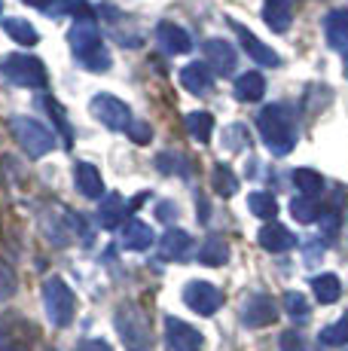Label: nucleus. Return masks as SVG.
I'll list each match as a JSON object with an SVG mask.
<instances>
[{
    "label": "nucleus",
    "instance_id": "1",
    "mask_svg": "<svg viewBox=\"0 0 348 351\" xmlns=\"http://www.w3.org/2000/svg\"><path fill=\"white\" fill-rule=\"evenodd\" d=\"M68 43H71L73 58H77L86 71L104 73L107 67H110V52H107L101 31H98V25L92 16H79L77 22H73V28L68 34Z\"/></svg>",
    "mask_w": 348,
    "mask_h": 351
},
{
    "label": "nucleus",
    "instance_id": "2",
    "mask_svg": "<svg viewBox=\"0 0 348 351\" xmlns=\"http://www.w3.org/2000/svg\"><path fill=\"white\" fill-rule=\"evenodd\" d=\"M257 128H260L263 144L275 156H287L293 150V144H297V125H293V117L284 104L263 107V113L257 117Z\"/></svg>",
    "mask_w": 348,
    "mask_h": 351
},
{
    "label": "nucleus",
    "instance_id": "3",
    "mask_svg": "<svg viewBox=\"0 0 348 351\" xmlns=\"http://www.w3.org/2000/svg\"><path fill=\"white\" fill-rule=\"evenodd\" d=\"M116 330L129 351H150V346H153L150 321H147V315L140 312L135 302H123V306L116 308Z\"/></svg>",
    "mask_w": 348,
    "mask_h": 351
},
{
    "label": "nucleus",
    "instance_id": "4",
    "mask_svg": "<svg viewBox=\"0 0 348 351\" xmlns=\"http://www.w3.org/2000/svg\"><path fill=\"white\" fill-rule=\"evenodd\" d=\"M10 132L16 134L18 147H22L31 159H40V156H46V153L55 150V134H52L43 123H37V119H31V117L10 119Z\"/></svg>",
    "mask_w": 348,
    "mask_h": 351
},
{
    "label": "nucleus",
    "instance_id": "5",
    "mask_svg": "<svg viewBox=\"0 0 348 351\" xmlns=\"http://www.w3.org/2000/svg\"><path fill=\"white\" fill-rule=\"evenodd\" d=\"M43 306H46V315L55 327H68L77 315V296L73 290L64 285L62 278H46L43 285Z\"/></svg>",
    "mask_w": 348,
    "mask_h": 351
},
{
    "label": "nucleus",
    "instance_id": "6",
    "mask_svg": "<svg viewBox=\"0 0 348 351\" xmlns=\"http://www.w3.org/2000/svg\"><path fill=\"white\" fill-rule=\"evenodd\" d=\"M3 73L16 86H25V89H43L46 86V67L34 56H6Z\"/></svg>",
    "mask_w": 348,
    "mask_h": 351
},
{
    "label": "nucleus",
    "instance_id": "7",
    "mask_svg": "<svg viewBox=\"0 0 348 351\" xmlns=\"http://www.w3.org/2000/svg\"><path fill=\"white\" fill-rule=\"evenodd\" d=\"M89 110H92V117H95L101 125L110 128V132H129V125L135 123L129 104L113 98V95H95L89 104Z\"/></svg>",
    "mask_w": 348,
    "mask_h": 351
},
{
    "label": "nucleus",
    "instance_id": "8",
    "mask_svg": "<svg viewBox=\"0 0 348 351\" xmlns=\"http://www.w3.org/2000/svg\"><path fill=\"white\" fill-rule=\"evenodd\" d=\"M184 302L192 308L196 315H214L220 306H223V293H220V287L208 285V281H190V285L184 287Z\"/></svg>",
    "mask_w": 348,
    "mask_h": 351
},
{
    "label": "nucleus",
    "instance_id": "9",
    "mask_svg": "<svg viewBox=\"0 0 348 351\" xmlns=\"http://www.w3.org/2000/svg\"><path fill=\"white\" fill-rule=\"evenodd\" d=\"M165 339H169L171 351H202L205 348V336L196 327H190L180 318H165Z\"/></svg>",
    "mask_w": 348,
    "mask_h": 351
},
{
    "label": "nucleus",
    "instance_id": "10",
    "mask_svg": "<svg viewBox=\"0 0 348 351\" xmlns=\"http://www.w3.org/2000/svg\"><path fill=\"white\" fill-rule=\"evenodd\" d=\"M242 321L247 324V327H269V324L278 321V306L272 302V296L257 293V296L247 300V306L242 312Z\"/></svg>",
    "mask_w": 348,
    "mask_h": 351
},
{
    "label": "nucleus",
    "instance_id": "11",
    "mask_svg": "<svg viewBox=\"0 0 348 351\" xmlns=\"http://www.w3.org/2000/svg\"><path fill=\"white\" fill-rule=\"evenodd\" d=\"M232 31L238 34V40H242V46H245V52L253 58L257 64H263V67H278L281 64V58H278V52L275 49H269V46L263 43V40H257L251 31L245 28V25H238V22H232Z\"/></svg>",
    "mask_w": 348,
    "mask_h": 351
},
{
    "label": "nucleus",
    "instance_id": "12",
    "mask_svg": "<svg viewBox=\"0 0 348 351\" xmlns=\"http://www.w3.org/2000/svg\"><path fill=\"white\" fill-rule=\"evenodd\" d=\"M205 58H208V64L220 73V77H229V73L236 71V62H238L232 43H226V40H220V37H211L208 43H205Z\"/></svg>",
    "mask_w": 348,
    "mask_h": 351
},
{
    "label": "nucleus",
    "instance_id": "13",
    "mask_svg": "<svg viewBox=\"0 0 348 351\" xmlns=\"http://www.w3.org/2000/svg\"><path fill=\"white\" fill-rule=\"evenodd\" d=\"M156 40L165 52H171V56H184V52L192 49V37L174 22H159L156 25Z\"/></svg>",
    "mask_w": 348,
    "mask_h": 351
},
{
    "label": "nucleus",
    "instance_id": "14",
    "mask_svg": "<svg viewBox=\"0 0 348 351\" xmlns=\"http://www.w3.org/2000/svg\"><path fill=\"white\" fill-rule=\"evenodd\" d=\"M324 31H327L330 49H336L348 62V10H333L330 16L324 19Z\"/></svg>",
    "mask_w": 348,
    "mask_h": 351
},
{
    "label": "nucleus",
    "instance_id": "15",
    "mask_svg": "<svg viewBox=\"0 0 348 351\" xmlns=\"http://www.w3.org/2000/svg\"><path fill=\"white\" fill-rule=\"evenodd\" d=\"M180 86L192 95H208L211 86H214V77H211V67L205 62H190L180 71Z\"/></svg>",
    "mask_w": 348,
    "mask_h": 351
},
{
    "label": "nucleus",
    "instance_id": "16",
    "mask_svg": "<svg viewBox=\"0 0 348 351\" xmlns=\"http://www.w3.org/2000/svg\"><path fill=\"white\" fill-rule=\"evenodd\" d=\"M257 241H260V247H263V251L281 254V251H290V247L297 245V235H293L287 226H281V223H266L263 229H260Z\"/></svg>",
    "mask_w": 348,
    "mask_h": 351
},
{
    "label": "nucleus",
    "instance_id": "17",
    "mask_svg": "<svg viewBox=\"0 0 348 351\" xmlns=\"http://www.w3.org/2000/svg\"><path fill=\"white\" fill-rule=\"evenodd\" d=\"M192 251V239L184 229H169V232L159 239V256L162 260H186Z\"/></svg>",
    "mask_w": 348,
    "mask_h": 351
},
{
    "label": "nucleus",
    "instance_id": "18",
    "mask_svg": "<svg viewBox=\"0 0 348 351\" xmlns=\"http://www.w3.org/2000/svg\"><path fill=\"white\" fill-rule=\"evenodd\" d=\"M73 184H77V190L83 193L86 199H101L104 195L101 171H98L95 165H89V162H79V165L73 168Z\"/></svg>",
    "mask_w": 348,
    "mask_h": 351
},
{
    "label": "nucleus",
    "instance_id": "19",
    "mask_svg": "<svg viewBox=\"0 0 348 351\" xmlns=\"http://www.w3.org/2000/svg\"><path fill=\"white\" fill-rule=\"evenodd\" d=\"M129 214V205L119 193H107V199H101V208H98V220H101L104 229H116Z\"/></svg>",
    "mask_w": 348,
    "mask_h": 351
},
{
    "label": "nucleus",
    "instance_id": "20",
    "mask_svg": "<svg viewBox=\"0 0 348 351\" xmlns=\"http://www.w3.org/2000/svg\"><path fill=\"white\" fill-rule=\"evenodd\" d=\"M263 92H266L263 73L247 71V73H242V77L236 80V98H238V101H247V104H253V101L263 98Z\"/></svg>",
    "mask_w": 348,
    "mask_h": 351
},
{
    "label": "nucleus",
    "instance_id": "21",
    "mask_svg": "<svg viewBox=\"0 0 348 351\" xmlns=\"http://www.w3.org/2000/svg\"><path fill=\"white\" fill-rule=\"evenodd\" d=\"M153 229L147 223H140V220H129L123 229V245L129 247V251H147V247L153 245Z\"/></svg>",
    "mask_w": 348,
    "mask_h": 351
},
{
    "label": "nucleus",
    "instance_id": "22",
    "mask_svg": "<svg viewBox=\"0 0 348 351\" xmlns=\"http://www.w3.org/2000/svg\"><path fill=\"white\" fill-rule=\"evenodd\" d=\"M199 263L202 266H226L229 263V245H226V239H220V235L205 239L202 251H199Z\"/></svg>",
    "mask_w": 348,
    "mask_h": 351
},
{
    "label": "nucleus",
    "instance_id": "23",
    "mask_svg": "<svg viewBox=\"0 0 348 351\" xmlns=\"http://www.w3.org/2000/svg\"><path fill=\"white\" fill-rule=\"evenodd\" d=\"M263 19L275 34L290 28V0H266L263 6Z\"/></svg>",
    "mask_w": 348,
    "mask_h": 351
},
{
    "label": "nucleus",
    "instance_id": "24",
    "mask_svg": "<svg viewBox=\"0 0 348 351\" xmlns=\"http://www.w3.org/2000/svg\"><path fill=\"white\" fill-rule=\"evenodd\" d=\"M3 31L10 34L16 43H22V46H34L40 43V34L37 28L31 22H25V19H18V16H10V19H3Z\"/></svg>",
    "mask_w": 348,
    "mask_h": 351
},
{
    "label": "nucleus",
    "instance_id": "25",
    "mask_svg": "<svg viewBox=\"0 0 348 351\" xmlns=\"http://www.w3.org/2000/svg\"><path fill=\"white\" fill-rule=\"evenodd\" d=\"M312 293L318 302L330 306V302H336L343 296V285H339L336 275H318V278H312Z\"/></svg>",
    "mask_w": 348,
    "mask_h": 351
},
{
    "label": "nucleus",
    "instance_id": "26",
    "mask_svg": "<svg viewBox=\"0 0 348 351\" xmlns=\"http://www.w3.org/2000/svg\"><path fill=\"white\" fill-rule=\"evenodd\" d=\"M186 128H190V134L199 141V144H208L211 132H214V117L211 113H205V110L186 113Z\"/></svg>",
    "mask_w": 348,
    "mask_h": 351
},
{
    "label": "nucleus",
    "instance_id": "27",
    "mask_svg": "<svg viewBox=\"0 0 348 351\" xmlns=\"http://www.w3.org/2000/svg\"><path fill=\"white\" fill-rule=\"evenodd\" d=\"M293 186L303 190V195H309V199H318L321 190H324V180H321V174L312 171V168H297V171H293Z\"/></svg>",
    "mask_w": 348,
    "mask_h": 351
},
{
    "label": "nucleus",
    "instance_id": "28",
    "mask_svg": "<svg viewBox=\"0 0 348 351\" xmlns=\"http://www.w3.org/2000/svg\"><path fill=\"white\" fill-rule=\"evenodd\" d=\"M290 214L299 220V223H318L321 220V205H318V199H309V195H299V199H293L290 202Z\"/></svg>",
    "mask_w": 348,
    "mask_h": 351
},
{
    "label": "nucleus",
    "instance_id": "29",
    "mask_svg": "<svg viewBox=\"0 0 348 351\" xmlns=\"http://www.w3.org/2000/svg\"><path fill=\"white\" fill-rule=\"evenodd\" d=\"M247 208H251V214L260 220H272L278 214V202L272 199L269 193H251L247 195Z\"/></svg>",
    "mask_w": 348,
    "mask_h": 351
},
{
    "label": "nucleus",
    "instance_id": "30",
    "mask_svg": "<svg viewBox=\"0 0 348 351\" xmlns=\"http://www.w3.org/2000/svg\"><path fill=\"white\" fill-rule=\"evenodd\" d=\"M345 342H348V312L336 324H330V327L321 330V346L339 348V346H345Z\"/></svg>",
    "mask_w": 348,
    "mask_h": 351
},
{
    "label": "nucleus",
    "instance_id": "31",
    "mask_svg": "<svg viewBox=\"0 0 348 351\" xmlns=\"http://www.w3.org/2000/svg\"><path fill=\"white\" fill-rule=\"evenodd\" d=\"M211 184H214V190H217L220 195H232L238 190V178H236V171H232L229 165H214Z\"/></svg>",
    "mask_w": 348,
    "mask_h": 351
},
{
    "label": "nucleus",
    "instance_id": "32",
    "mask_svg": "<svg viewBox=\"0 0 348 351\" xmlns=\"http://www.w3.org/2000/svg\"><path fill=\"white\" fill-rule=\"evenodd\" d=\"M284 308H287V315H290V318H297V321L309 318V302H306V296L297 293V290H290V293L284 296Z\"/></svg>",
    "mask_w": 348,
    "mask_h": 351
},
{
    "label": "nucleus",
    "instance_id": "33",
    "mask_svg": "<svg viewBox=\"0 0 348 351\" xmlns=\"http://www.w3.org/2000/svg\"><path fill=\"white\" fill-rule=\"evenodd\" d=\"M223 144H226V150H245V147H247V132H245V125H229V128H226Z\"/></svg>",
    "mask_w": 348,
    "mask_h": 351
},
{
    "label": "nucleus",
    "instance_id": "34",
    "mask_svg": "<svg viewBox=\"0 0 348 351\" xmlns=\"http://www.w3.org/2000/svg\"><path fill=\"white\" fill-rule=\"evenodd\" d=\"M12 293H16V275H12V269L6 263H0V300H6Z\"/></svg>",
    "mask_w": 348,
    "mask_h": 351
},
{
    "label": "nucleus",
    "instance_id": "35",
    "mask_svg": "<svg viewBox=\"0 0 348 351\" xmlns=\"http://www.w3.org/2000/svg\"><path fill=\"white\" fill-rule=\"evenodd\" d=\"M278 348H281V351H306V342H303V336H299V333L287 330V333H281Z\"/></svg>",
    "mask_w": 348,
    "mask_h": 351
},
{
    "label": "nucleus",
    "instance_id": "36",
    "mask_svg": "<svg viewBox=\"0 0 348 351\" xmlns=\"http://www.w3.org/2000/svg\"><path fill=\"white\" fill-rule=\"evenodd\" d=\"M125 134H129V138L135 141V144H150V138H153V128L147 125V123H138V119H135V123L129 125V132H125Z\"/></svg>",
    "mask_w": 348,
    "mask_h": 351
},
{
    "label": "nucleus",
    "instance_id": "37",
    "mask_svg": "<svg viewBox=\"0 0 348 351\" xmlns=\"http://www.w3.org/2000/svg\"><path fill=\"white\" fill-rule=\"evenodd\" d=\"M321 223H324V239L330 241L333 232H339V217L336 214H321Z\"/></svg>",
    "mask_w": 348,
    "mask_h": 351
},
{
    "label": "nucleus",
    "instance_id": "38",
    "mask_svg": "<svg viewBox=\"0 0 348 351\" xmlns=\"http://www.w3.org/2000/svg\"><path fill=\"white\" fill-rule=\"evenodd\" d=\"M77 351H113L110 346H107L104 339H83L77 346Z\"/></svg>",
    "mask_w": 348,
    "mask_h": 351
},
{
    "label": "nucleus",
    "instance_id": "39",
    "mask_svg": "<svg viewBox=\"0 0 348 351\" xmlns=\"http://www.w3.org/2000/svg\"><path fill=\"white\" fill-rule=\"evenodd\" d=\"M22 3H28V6H40V10H43V6L49 3V0H22Z\"/></svg>",
    "mask_w": 348,
    "mask_h": 351
},
{
    "label": "nucleus",
    "instance_id": "40",
    "mask_svg": "<svg viewBox=\"0 0 348 351\" xmlns=\"http://www.w3.org/2000/svg\"><path fill=\"white\" fill-rule=\"evenodd\" d=\"M0 12H3V3H0Z\"/></svg>",
    "mask_w": 348,
    "mask_h": 351
}]
</instances>
